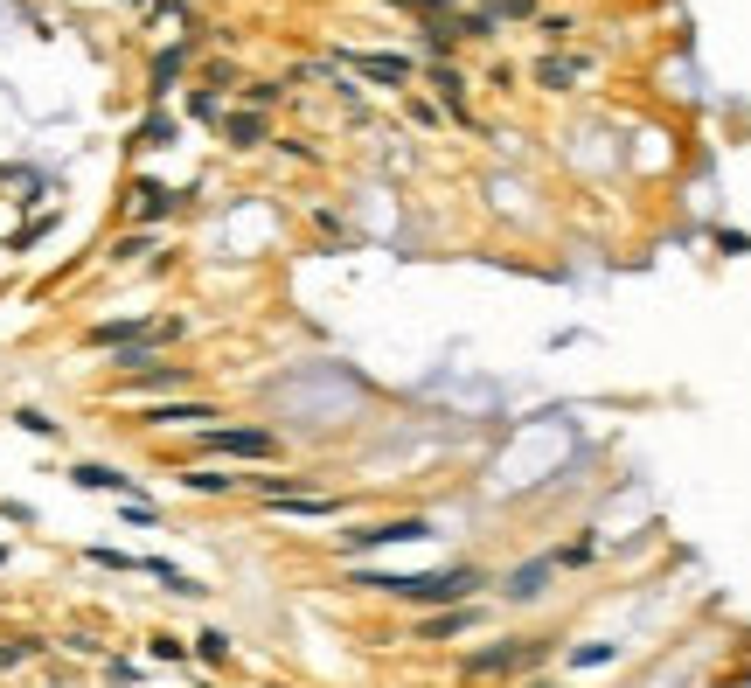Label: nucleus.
<instances>
[{
  "label": "nucleus",
  "mask_w": 751,
  "mask_h": 688,
  "mask_svg": "<svg viewBox=\"0 0 751 688\" xmlns=\"http://www.w3.org/2000/svg\"><path fill=\"white\" fill-rule=\"evenodd\" d=\"M362 584H376V591H390V598H418V605H459L480 577L473 570H439V577H362Z\"/></svg>",
  "instance_id": "nucleus-1"
},
{
  "label": "nucleus",
  "mask_w": 751,
  "mask_h": 688,
  "mask_svg": "<svg viewBox=\"0 0 751 688\" xmlns=\"http://www.w3.org/2000/svg\"><path fill=\"white\" fill-rule=\"evenodd\" d=\"M202 452H216V459H272L279 438L258 431V424H209L202 431Z\"/></svg>",
  "instance_id": "nucleus-2"
},
{
  "label": "nucleus",
  "mask_w": 751,
  "mask_h": 688,
  "mask_svg": "<svg viewBox=\"0 0 751 688\" xmlns=\"http://www.w3.org/2000/svg\"><path fill=\"white\" fill-rule=\"evenodd\" d=\"M543 654H550V640H508V647H487V654L466 661V682H480V675H515L522 661H543Z\"/></svg>",
  "instance_id": "nucleus-3"
},
{
  "label": "nucleus",
  "mask_w": 751,
  "mask_h": 688,
  "mask_svg": "<svg viewBox=\"0 0 751 688\" xmlns=\"http://www.w3.org/2000/svg\"><path fill=\"white\" fill-rule=\"evenodd\" d=\"M418 536H432V529L411 515V522H383V529H348L341 543H348V550H383V543H418Z\"/></svg>",
  "instance_id": "nucleus-4"
},
{
  "label": "nucleus",
  "mask_w": 751,
  "mask_h": 688,
  "mask_svg": "<svg viewBox=\"0 0 751 688\" xmlns=\"http://www.w3.org/2000/svg\"><path fill=\"white\" fill-rule=\"evenodd\" d=\"M348 70L376 77V84H411V63L404 56H369V49H348Z\"/></svg>",
  "instance_id": "nucleus-5"
},
{
  "label": "nucleus",
  "mask_w": 751,
  "mask_h": 688,
  "mask_svg": "<svg viewBox=\"0 0 751 688\" xmlns=\"http://www.w3.org/2000/svg\"><path fill=\"white\" fill-rule=\"evenodd\" d=\"M265 501H300V494H313V480H300V473H244Z\"/></svg>",
  "instance_id": "nucleus-6"
},
{
  "label": "nucleus",
  "mask_w": 751,
  "mask_h": 688,
  "mask_svg": "<svg viewBox=\"0 0 751 688\" xmlns=\"http://www.w3.org/2000/svg\"><path fill=\"white\" fill-rule=\"evenodd\" d=\"M209 404H153L147 411V424H160V431H167V424H202V431H209Z\"/></svg>",
  "instance_id": "nucleus-7"
},
{
  "label": "nucleus",
  "mask_w": 751,
  "mask_h": 688,
  "mask_svg": "<svg viewBox=\"0 0 751 688\" xmlns=\"http://www.w3.org/2000/svg\"><path fill=\"white\" fill-rule=\"evenodd\" d=\"M70 480H77V487H98V494H126V473L91 466V459H84V466H70Z\"/></svg>",
  "instance_id": "nucleus-8"
},
{
  "label": "nucleus",
  "mask_w": 751,
  "mask_h": 688,
  "mask_svg": "<svg viewBox=\"0 0 751 688\" xmlns=\"http://www.w3.org/2000/svg\"><path fill=\"white\" fill-rule=\"evenodd\" d=\"M167 209H174V195H167L160 181H140V188H133V216H167Z\"/></svg>",
  "instance_id": "nucleus-9"
},
{
  "label": "nucleus",
  "mask_w": 751,
  "mask_h": 688,
  "mask_svg": "<svg viewBox=\"0 0 751 688\" xmlns=\"http://www.w3.org/2000/svg\"><path fill=\"white\" fill-rule=\"evenodd\" d=\"M543 584H550V563H522V570L508 577V598H536Z\"/></svg>",
  "instance_id": "nucleus-10"
},
{
  "label": "nucleus",
  "mask_w": 751,
  "mask_h": 688,
  "mask_svg": "<svg viewBox=\"0 0 751 688\" xmlns=\"http://www.w3.org/2000/svg\"><path fill=\"white\" fill-rule=\"evenodd\" d=\"M181 383H188V376H181V369H140V376H126V390H181Z\"/></svg>",
  "instance_id": "nucleus-11"
},
{
  "label": "nucleus",
  "mask_w": 751,
  "mask_h": 688,
  "mask_svg": "<svg viewBox=\"0 0 751 688\" xmlns=\"http://www.w3.org/2000/svg\"><path fill=\"white\" fill-rule=\"evenodd\" d=\"M432 84H439V98H446L452 112H466V84H459V70H446V63H439V70H432Z\"/></svg>",
  "instance_id": "nucleus-12"
},
{
  "label": "nucleus",
  "mask_w": 751,
  "mask_h": 688,
  "mask_svg": "<svg viewBox=\"0 0 751 688\" xmlns=\"http://www.w3.org/2000/svg\"><path fill=\"white\" fill-rule=\"evenodd\" d=\"M578 70H585V56H557V63H543V70H536V84H571Z\"/></svg>",
  "instance_id": "nucleus-13"
},
{
  "label": "nucleus",
  "mask_w": 751,
  "mask_h": 688,
  "mask_svg": "<svg viewBox=\"0 0 751 688\" xmlns=\"http://www.w3.org/2000/svg\"><path fill=\"white\" fill-rule=\"evenodd\" d=\"M181 480H188L195 494H230V487H237V473H181Z\"/></svg>",
  "instance_id": "nucleus-14"
},
{
  "label": "nucleus",
  "mask_w": 751,
  "mask_h": 688,
  "mask_svg": "<svg viewBox=\"0 0 751 688\" xmlns=\"http://www.w3.org/2000/svg\"><path fill=\"white\" fill-rule=\"evenodd\" d=\"M35 654H42V640H0V668H21Z\"/></svg>",
  "instance_id": "nucleus-15"
},
{
  "label": "nucleus",
  "mask_w": 751,
  "mask_h": 688,
  "mask_svg": "<svg viewBox=\"0 0 751 688\" xmlns=\"http://www.w3.org/2000/svg\"><path fill=\"white\" fill-rule=\"evenodd\" d=\"M466 626V612H439V619H425V640H452Z\"/></svg>",
  "instance_id": "nucleus-16"
},
{
  "label": "nucleus",
  "mask_w": 751,
  "mask_h": 688,
  "mask_svg": "<svg viewBox=\"0 0 751 688\" xmlns=\"http://www.w3.org/2000/svg\"><path fill=\"white\" fill-rule=\"evenodd\" d=\"M230 139H237V146H258V139H265V126H258L251 112H237V119H230Z\"/></svg>",
  "instance_id": "nucleus-17"
},
{
  "label": "nucleus",
  "mask_w": 751,
  "mask_h": 688,
  "mask_svg": "<svg viewBox=\"0 0 751 688\" xmlns=\"http://www.w3.org/2000/svg\"><path fill=\"white\" fill-rule=\"evenodd\" d=\"M174 70H181V49H167V56L153 63V91H167V84H174Z\"/></svg>",
  "instance_id": "nucleus-18"
},
{
  "label": "nucleus",
  "mask_w": 751,
  "mask_h": 688,
  "mask_svg": "<svg viewBox=\"0 0 751 688\" xmlns=\"http://www.w3.org/2000/svg\"><path fill=\"white\" fill-rule=\"evenodd\" d=\"M14 424H21V431H35V438H56V417H42V411H21Z\"/></svg>",
  "instance_id": "nucleus-19"
},
{
  "label": "nucleus",
  "mask_w": 751,
  "mask_h": 688,
  "mask_svg": "<svg viewBox=\"0 0 751 688\" xmlns=\"http://www.w3.org/2000/svg\"><path fill=\"white\" fill-rule=\"evenodd\" d=\"M195 654H202V661H223V654H230V640H223V633H202V640H195Z\"/></svg>",
  "instance_id": "nucleus-20"
},
{
  "label": "nucleus",
  "mask_w": 751,
  "mask_h": 688,
  "mask_svg": "<svg viewBox=\"0 0 751 688\" xmlns=\"http://www.w3.org/2000/svg\"><path fill=\"white\" fill-rule=\"evenodd\" d=\"M522 688H550V682H522Z\"/></svg>",
  "instance_id": "nucleus-21"
}]
</instances>
